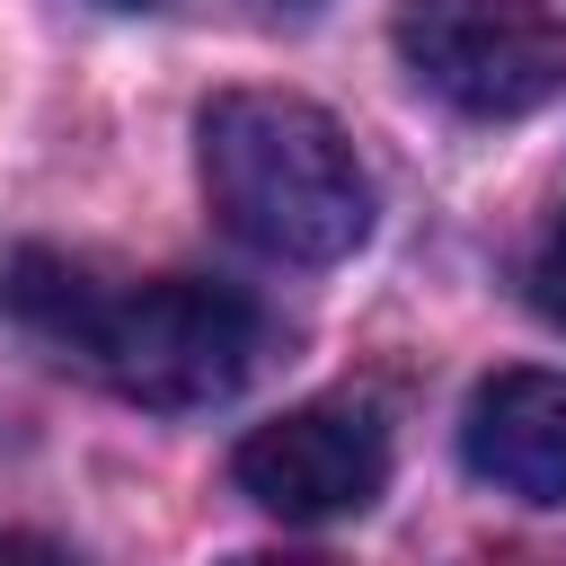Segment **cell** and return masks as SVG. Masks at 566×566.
Instances as JSON below:
<instances>
[{
    "label": "cell",
    "mask_w": 566,
    "mask_h": 566,
    "mask_svg": "<svg viewBox=\"0 0 566 566\" xmlns=\"http://www.w3.org/2000/svg\"><path fill=\"white\" fill-rule=\"evenodd\" d=\"M0 310L44 336L62 363H88L115 398L186 416V407H221L230 389H248L256 354H265V318L248 292L230 283H97L88 265L53 256V248H18L0 274Z\"/></svg>",
    "instance_id": "1"
},
{
    "label": "cell",
    "mask_w": 566,
    "mask_h": 566,
    "mask_svg": "<svg viewBox=\"0 0 566 566\" xmlns=\"http://www.w3.org/2000/svg\"><path fill=\"white\" fill-rule=\"evenodd\" d=\"M203 195L274 265H336L371 239V177L327 106L292 88H221L195 124Z\"/></svg>",
    "instance_id": "2"
},
{
    "label": "cell",
    "mask_w": 566,
    "mask_h": 566,
    "mask_svg": "<svg viewBox=\"0 0 566 566\" xmlns=\"http://www.w3.org/2000/svg\"><path fill=\"white\" fill-rule=\"evenodd\" d=\"M389 44L416 88L478 124H513L566 88V18L548 0H398Z\"/></svg>",
    "instance_id": "3"
},
{
    "label": "cell",
    "mask_w": 566,
    "mask_h": 566,
    "mask_svg": "<svg viewBox=\"0 0 566 566\" xmlns=\"http://www.w3.org/2000/svg\"><path fill=\"white\" fill-rule=\"evenodd\" d=\"M230 478L274 522H345L389 486V424L363 398H318L256 424L230 451Z\"/></svg>",
    "instance_id": "4"
},
{
    "label": "cell",
    "mask_w": 566,
    "mask_h": 566,
    "mask_svg": "<svg viewBox=\"0 0 566 566\" xmlns=\"http://www.w3.org/2000/svg\"><path fill=\"white\" fill-rule=\"evenodd\" d=\"M460 460L495 495L566 504V371H495L460 407Z\"/></svg>",
    "instance_id": "5"
},
{
    "label": "cell",
    "mask_w": 566,
    "mask_h": 566,
    "mask_svg": "<svg viewBox=\"0 0 566 566\" xmlns=\"http://www.w3.org/2000/svg\"><path fill=\"white\" fill-rule=\"evenodd\" d=\"M531 310L548 327H566V212L548 221V239L531 248Z\"/></svg>",
    "instance_id": "6"
},
{
    "label": "cell",
    "mask_w": 566,
    "mask_h": 566,
    "mask_svg": "<svg viewBox=\"0 0 566 566\" xmlns=\"http://www.w3.org/2000/svg\"><path fill=\"white\" fill-rule=\"evenodd\" d=\"M115 9H150V0H115Z\"/></svg>",
    "instance_id": "7"
}]
</instances>
